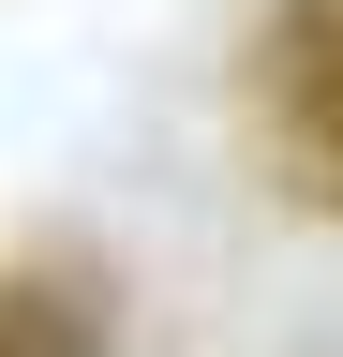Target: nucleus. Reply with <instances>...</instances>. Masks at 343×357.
Returning a JSON list of instances; mask_svg holds the SVG:
<instances>
[{
  "mask_svg": "<svg viewBox=\"0 0 343 357\" xmlns=\"http://www.w3.org/2000/svg\"><path fill=\"white\" fill-rule=\"evenodd\" d=\"M0 357H119V298L90 253H15L0 268Z\"/></svg>",
  "mask_w": 343,
  "mask_h": 357,
  "instance_id": "f03ea898",
  "label": "nucleus"
},
{
  "mask_svg": "<svg viewBox=\"0 0 343 357\" xmlns=\"http://www.w3.org/2000/svg\"><path fill=\"white\" fill-rule=\"evenodd\" d=\"M254 134H269L284 194L343 208V0H269V30H254Z\"/></svg>",
  "mask_w": 343,
  "mask_h": 357,
  "instance_id": "f257e3e1",
  "label": "nucleus"
}]
</instances>
